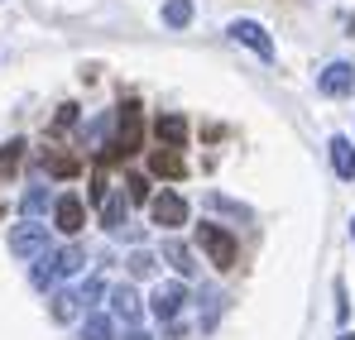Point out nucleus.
<instances>
[{
    "label": "nucleus",
    "mask_w": 355,
    "mask_h": 340,
    "mask_svg": "<svg viewBox=\"0 0 355 340\" xmlns=\"http://www.w3.org/2000/svg\"><path fill=\"white\" fill-rule=\"evenodd\" d=\"M82 269H87V254H82L77 244L49 249V254L34 259V287H58L62 278H72V274H82Z\"/></svg>",
    "instance_id": "nucleus-1"
},
{
    "label": "nucleus",
    "mask_w": 355,
    "mask_h": 340,
    "mask_svg": "<svg viewBox=\"0 0 355 340\" xmlns=\"http://www.w3.org/2000/svg\"><path fill=\"white\" fill-rule=\"evenodd\" d=\"M139 144H144V111H139V101H120L116 139H111V149H106V163H111V159H130V154H139Z\"/></svg>",
    "instance_id": "nucleus-2"
},
{
    "label": "nucleus",
    "mask_w": 355,
    "mask_h": 340,
    "mask_svg": "<svg viewBox=\"0 0 355 340\" xmlns=\"http://www.w3.org/2000/svg\"><path fill=\"white\" fill-rule=\"evenodd\" d=\"M197 244H202V249H207V259H211V264H216V269H231V264H236V235H231V230H221L216 226V221H197Z\"/></svg>",
    "instance_id": "nucleus-3"
},
{
    "label": "nucleus",
    "mask_w": 355,
    "mask_h": 340,
    "mask_svg": "<svg viewBox=\"0 0 355 340\" xmlns=\"http://www.w3.org/2000/svg\"><path fill=\"white\" fill-rule=\"evenodd\" d=\"M182 307H187V287L182 283H159L149 292V312H154L164 326H173L178 316H182Z\"/></svg>",
    "instance_id": "nucleus-4"
},
{
    "label": "nucleus",
    "mask_w": 355,
    "mask_h": 340,
    "mask_svg": "<svg viewBox=\"0 0 355 340\" xmlns=\"http://www.w3.org/2000/svg\"><path fill=\"white\" fill-rule=\"evenodd\" d=\"M236 44H245L250 53H259L264 62H274V39H269V29L259 24V19H231V29H226Z\"/></svg>",
    "instance_id": "nucleus-5"
},
{
    "label": "nucleus",
    "mask_w": 355,
    "mask_h": 340,
    "mask_svg": "<svg viewBox=\"0 0 355 340\" xmlns=\"http://www.w3.org/2000/svg\"><path fill=\"white\" fill-rule=\"evenodd\" d=\"M10 249L19 259H39V254H49V230L39 226V221H24V226L10 230Z\"/></svg>",
    "instance_id": "nucleus-6"
},
{
    "label": "nucleus",
    "mask_w": 355,
    "mask_h": 340,
    "mask_svg": "<svg viewBox=\"0 0 355 340\" xmlns=\"http://www.w3.org/2000/svg\"><path fill=\"white\" fill-rule=\"evenodd\" d=\"M149 216H154V226L178 230L187 221V202H182L178 192H159V197H149Z\"/></svg>",
    "instance_id": "nucleus-7"
},
{
    "label": "nucleus",
    "mask_w": 355,
    "mask_h": 340,
    "mask_svg": "<svg viewBox=\"0 0 355 340\" xmlns=\"http://www.w3.org/2000/svg\"><path fill=\"white\" fill-rule=\"evenodd\" d=\"M317 91H322V96H351V91H355V67H351V62H331V67H322V72H317Z\"/></svg>",
    "instance_id": "nucleus-8"
},
{
    "label": "nucleus",
    "mask_w": 355,
    "mask_h": 340,
    "mask_svg": "<svg viewBox=\"0 0 355 340\" xmlns=\"http://www.w3.org/2000/svg\"><path fill=\"white\" fill-rule=\"evenodd\" d=\"M53 226H58L62 235H77V230L87 226V206H82V197L62 192L58 202H53Z\"/></svg>",
    "instance_id": "nucleus-9"
},
{
    "label": "nucleus",
    "mask_w": 355,
    "mask_h": 340,
    "mask_svg": "<svg viewBox=\"0 0 355 340\" xmlns=\"http://www.w3.org/2000/svg\"><path fill=\"white\" fill-rule=\"evenodd\" d=\"M111 316H116V321H130V326H135V321L144 316V297H139V292H135L130 283L111 287Z\"/></svg>",
    "instance_id": "nucleus-10"
},
{
    "label": "nucleus",
    "mask_w": 355,
    "mask_h": 340,
    "mask_svg": "<svg viewBox=\"0 0 355 340\" xmlns=\"http://www.w3.org/2000/svg\"><path fill=\"white\" fill-rule=\"evenodd\" d=\"M331 168L341 182H355V144L346 134H331Z\"/></svg>",
    "instance_id": "nucleus-11"
},
{
    "label": "nucleus",
    "mask_w": 355,
    "mask_h": 340,
    "mask_svg": "<svg viewBox=\"0 0 355 340\" xmlns=\"http://www.w3.org/2000/svg\"><path fill=\"white\" fill-rule=\"evenodd\" d=\"M149 172H154V177H182V172H187L182 149H154V154H149Z\"/></svg>",
    "instance_id": "nucleus-12"
},
{
    "label": "nucleus",
    "mask_w": 355,
    "mask_h": 340,
    "mask_svg": "<svg viewBox=\"0 0 355 340\" xmlns=\"http://www.w3.org/2000/svg\"><path fill=\"white\" fill-rule=\"evenodd\" d=\"M154 134H159L164 149H182V144H187V120H182V115H159Z\"/></svg>",
    "instance_id": "nucleus-13"
},
{
    "label": "nucleus",
    "mask_w": 355,
    "mask_h": 340,
    "mask_svg": "<svg viewBox=\"0 0 355 340\" xmlns=\"http://www.w3.org/2000/svg\"><path fill=\"white\" fill-rule=\"evenodd\" d=\"M87 307H82V297H77V287H62L58 297H53V316L58 321H77Z\"/></svg>",
    "instance_id": "nucleus-14"
},
{
    "label": "nucleus",
    "mask_w": 355,
    "mask_h": 340,
    "mask_svg": "<svg viewBox=\"0 0 355 340\" xmlns=\"http://www.w3.org/2000/svg\"><path fill=\"white\" fill-rule=\"evenodd\" d=\"M164 259L173 264L182 278H192V274H197V264H192V249H187V244H178V240H168V244H164Z\"/></svg>",
    "instance_id": "nucleus-15"
},
{
    "label": "nucleus",
    "mask_w": 355,
    "mask_h": 340,
    "mask_svg": "<svg viewBox=\"0 0 355 340\" xmlns=\"http://www.w3.org/2000/svg\"><path fill=\"white\" fill-rule=\"evenodd\" d=\"M44 168L53 172V177H77V168H82V163H77L72 154H58V149H44Z\"/></svg>",
    "instance_id": "nucleus-16"
},
{
    "label": "nucleus",
    "mask_w": 355,
    "mask_h": 340,
    "mask_svg": "<svg viewBox=\"0 0 355 340\" xmlns=\"http://www.w3.org/2000/svg\"><path fill=\"white\" fill-rule=\"evenodd\" d=\"M82 340H116V321H111V316H101V312H96V316H87V321H82Z\"/></svg>",
    "instance_id": "nucleus-17"
},
{
    "label": "nucleus",
    "mask_w": 355,
    "mask_h": 340,
    "mask_svg": "<svg viewBox=\"0 0 355 340\" xmlns=\"http://www.w3.org/2000/svg\"><path fill=\"white\" fill-rule=\"evenodd\" d=\"M101 226H106V230H120V226H125V197L106 192V202H101Z\"/></svg>",
    "instance_id": "nucleus-18"
},
{
    "label": "nucleus",
    "mask_w": 355,
    "mask_h": 340,
    "mask_svg": "<svg viewBox=\"0 0 355 340\" xmlns=\"http://www.w3.org/2000/svg\"><path fill=\"white\" fill-rule=\"evenodd\" d=\"M164 24L168 29H187L192 24V0H168L164 5Z\"/></svg>",
    "instance_id": "nucleus-19"
},
{
    "label": "nucleus",
    "mask_w": 355,
    "mask_h": 340,
    "mask_svg": "<svg viewBox=\"0 0 355 340\" xmlns=\"http://www.w3.org/2000/svg\"><path fill=\"white\" fill-rule=\"evenodd\" d=\"M101 292H106V278H101V274H92L87 283L77 287V297H82V307H96V302H101Z\"/></svg>",
    "instance_id": "nucleus-20"
},
{
    "label": "nucleus",
    "mask_w": 355,
    "mask_h": 340,
    "mask_svg": "<svg viewBox=\"0 0 355 340\" xmlns=\"http://www.w3.org/2000/svg\"><path fill=\"white\" fill-rule=\"evenodd\" d=\"M19 159H24V139H10V144L0 149V172H15Z\"/></svg>",
    "instance_id": "nucleus-21"
},
{
    "label": "nucleus",
    "mask_w": 355,
    "mask_h": 340,
    "mask_svg": "<svg viewBox=\"0 0 355 340\" xmlns=\"http://www.w3.org/2000/svg\"><path fill=\"white\" fill-rule=\"evenodd\" d=\"M44 206H49V192H44V187H29V192H24V216L34 221Z\"/></svg>",
    "instance_id": "nucleus-22"
},
{
    "label": "nucleus",
    "mask_w": 355,
    "mask_h": 340,
    "mask_svg": "<svg viewBox=\"0 0 355 340\" xmlns=\"http://www.w3.org/2000/svg\"><path fill=\"white\" fill-rule=\"evenodd\" d=\"M130 269H135L139 278H149V274H154V254H149V249H135V254H130Z\"/></svg>",
    "instance_id": "nucleus-23"
},
{
    "label": "nucleus",
    "mask_w": 355,
    "mask_h": 340,
    "mask_svg": "<svg viewBox=\"0 0 355 340\" xmlns=\"http://www.w3.org/2000/svg\"><path fill=\"white\" fill-rule=\"evenodd\" d=\"M125 197H130V202H144V197H149V182H144V177H125Z\"/></svg>",
    "instance_id": "nucleus-24"
},
{
    "label": "nucleus",
    "mask_w": 355,
    "mask_h": 340,
    "mask_svg": "<svg viewBox=\"0 0 355 340\" xmlns=\"http://www.w3.org/2000/svg\"><path fill=\"white\" fill-rule=\"evenodd\" d=\"M125 340H149V331H139V326H130V331H125Z\"/></svg>",
    "instance_id": "nucleus-25"
},
{
    "label": "nucleus",
    "mask_w": 355,
    "mask_h": 340,
    "mask_svg": "<svg viewBox=\"0 0 355 340\" xmlns=\"http://www.w3.org/2000/svg\"><path fill=\"white\" fill-rule=\"evenodd\" d=\"M341 340H355V331H346V336H341Z\"/></svg>",
    "instance_id": "nucleus-26"
},
{
    "label": "nucleus",
    "mask_w": 355,
    "mask_h": 340,
    "mask_svg": "<svg viewBox=\"0 0 355 340\" xmlns=\"http://www.w3.org/2000/svg\"><path fill=\"white\" fill-rule=\"evenodd\" d=\"M351 240H355V216H351Z\"/></svg>",
    "instance_id": "nucleus-27"
}]
</instances>
